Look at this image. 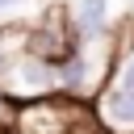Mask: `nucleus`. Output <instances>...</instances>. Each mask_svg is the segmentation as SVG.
Listing matches in <instances>:
<instances>
[{"mask_svg": "<svg viewBox=\"0 0 134 134\" xmlns=\"http://www.w3.org/2000/svg\"><path fill=\"white\" fill-rule=\"evenodd\" d=\"M8 134H105V121L84 96L50 92V96L17 105Z\"/></svg>", "mask_w": 134, "mask_h": 134, "instance_id": "1", "label": "nucleus"}, {"mask_svg": "<svg viewBox=\"0 0 134 134\" xmlns=\"http://www.w3.org/2000/svg\"><path fill=\"white\" fill-rule=\"evenodd\" d=\"M75 50H80V34H75V25H71V17H67L63 4L46 8L42 21H38V25L29 29V38H25V54H29V59H42V63H50V67L67 63Z\"/></svg>", "mask_w": 134, "mask_h": 134, "instance_id": "2", "label": "nucleus"}, {"mask_svg": "<svg viewBox=\"0 0 134 134\" xmlns=\"http://www.w3.org/2000/svg\"><path fill=\"white\" fill-rule=\"evenodd\" d=\"M96 113H100V121H109V126H121V130H134V92H121V88H109Z\"/></svg>", "mask_w": 134, "mask_h": 134, "instance_id": "3", "label": "nucleus"}, {"mask_svg": "<svg viewBox=\"0 0 134 134\" xmlns=\"http://www.w3.org/2000/svg\"><path fill=\"white\" fill-rule=\"evenodd\" d=\"M105 0H75V8H71V25H75V34L80 38H100V29H105Z\"/></svg>", "mask_w": 134, "mask_h": 134, "instance_id": "4", "label": "nucleus"}, {"mask_svg": "<svg viewBox=\"0 0 134 134\" xmlns=\"http://www.w3.org/2000/svg\"><path fill=\"white\" fill-rule=\"evenodd\" d=\"M113 88H121V92H134V50L117 63V84Z\"/></svg>", "mask_w": 134, "mask_h": 134, "instance_id": "5", "label": "nucleus"}, {"mask_svg": "<svg viewBox=\"0 0 134 134\" xmlns=\"http://www.w3.org/2000/svg\"><path fill=\"white\" fill-rule=\"evenodd\" d=\"M8 4H17V0H0V8H8Z\"/></svg>", "mask_w": 134, "mask_h": 134, "instance_id": "6", "label": "nucleus"}, {"mask_svg": "<svg viewBox=\"0 0 134 134\" xmlns=\"http://www.w3.org/2000/svg\"><path fill=\"white\" fill-rule=\"evenodd\" d=\"M4 63H8V59H4V54H0V71H4Z\"/></svg>", "mask_w": 134, "mask_h": 134, "instance_id": "7", "label": "nucleus"}]
</instances>
